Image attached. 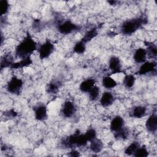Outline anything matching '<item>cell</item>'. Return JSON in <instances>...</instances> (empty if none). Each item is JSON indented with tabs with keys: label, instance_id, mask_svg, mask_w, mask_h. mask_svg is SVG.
Listing matches in <instances>:
<instances>
[{
	"label": "cell",
	"instance_id": "1",
	"mask_svg": "<svg viewBox=\"0 0 157 157\" xmlns=\"http://www.w3.org/2000/svg\"><path fill=\"white\" fill-rule=\"evenodd\" d=\"M37 44L31 35L27 33L25 37L16 46L15 53L17 56L23 59L31 56L34 51L37 50Z\"/></svg>",
	"mask_w": 157,
	"mask_h": 157
},
{
	"label": "cell",
	"instance_id": "18",
	"mask_svg": "<svg viewBox=\"0 0 157 157\" xmlns=\"http://www.w3.org/2000/svg\"><path fill=\"white\" fill-rule=\"evenodd\" d=\"M103 148L104 144L101 139L96 137L90 141V149L92 152L94 153H99L103 150Z\"/></svg>",
	"mask_w": 157,
	"mask_h": 157
},
{
	"label": "cell",
	"instance_id": "14",
	"mask_svg": "<svg viewBox=\"0 0 157 157\" xmlns=\"http://www.w3.org/2000/svg\"><path fill=\"white\" fill-rule=\"evenodd\" d=\"M80 133L79 130H77L74 134L66 137L61 142L63 146L65 148H72L76 146L78 136Z\"/></svg>",
	"mask_w": 157,
	"mask_h": 157
},
{
	"label": "cell",
	"instance_id": "35",
	"mask_svg": "<svg viewBox=\"0 0 157 157\" xmlns=\"http://www.w3.org/2000/svg\"><path fill=\"white\" fill-rule=\"evenodd\" d=\"M107 2L109 4H110V5L113 6V5H116V4L118 2V1H107Z\"/></svg>",
	"mask_w": 157,
	"mask_h": 157
},
{
	"label": "cell",
	"instance_id": "22",
	"mask_svg": "<svg viewBox=\"0 0 157 157\" xmlns=\"http://www.w3.org/2000/svg\"><path fill=\"white\" fill-rule=\"evenodd\" d=\"M145 45L147 46L146 51L147 53V56L150 58H156L157 55V48L156 45L153 43L149 42H145Z\"/></svg>",
	"mask_w": 157,
	"mask_h": 157
},
{
	"label": "cell",
	"instance_id": "19",
	"mask_svg": "<svg viewBox=\"0 0 157 157\" xmlns=\"http://www.w3.org/2000/svg\"><path fill=\"white\" fill-rule=\"evenodd\" d=\"M61 82L59 80H53L47 85L46 91L49 94H56L58 92Z\"/></svg>",
	"mask_w": 157,
	"mask_h": 157
},
{
	"label": "cell",
	"instance_id": "2",
	"mask_svg": "<svg viewBox=\"0 0 157 157\" xmlns=\"http://www.w3.org/2000/svg\"><path fill=\"white\" fill-rule=\"evenodd\" d=\"M147 23V19L142 16L133 18L124 21L120 26L121 33L126 36H131L135 33L142 26Z\"/></svg>",
	"mask_w": 157,
	"mask_h": 157
},
{
	"label": "cell",
	"instance_id": "20",
	"mask_svg": "<svg viewBox=\"0 0 157 157\" xmlns=\"http://www.w3.org/2000/svg\"><path fill=\"white\" fill-rule=\"evenodd\" d=\"M101 83L103 87L107 90H111L117 85V82L110 75H107L102 78Z\"/></svg>",
	"mask_w": 157,
	"mask_h": 157
},
{
	"label": "cell",
	"instance_id": "30",
	"mask_svg": "<svg viewBox=\"0 0 157 157\" xmlns=\"http://www.w3.org/2000/svg\"><path fill=\"white\" fill-rule=\"evenodd\" d=\"M10 4L7 0H0V14L1 17L7 13Z\"/></svg>",
	"mask_w": 157,
	"mask_h": 157
},
{
	"label": "cell",
	"instance_id": "11",
	"mask_svg": "<svg viewBox=\"0 0 157 157\" xmlns=\"http://www.w3.org/2000/svg\"><path fill=\"white\" fill-rule=\"evenodd\" d=\"M145 126L146 129L151 133L155 134L157 130V115L156 113H152L147 119Z\"/></svg>",
	"mask_w": 157,
	"mask_h": 157
},
{
	"label": "cell",
	"instance_id": "26",
	"mask_svg": "<svg viewBox=\"0 0 157 157\" xmlns=\"http://www.w3.org/2000/svg\"><path fill=\"white\" fill-rule=\"evenodd\" d=\"M13 63V62L12 61V58L10 55H4L1 58V64H0L1 69L2 70L3 69L6 67H10Z\"/></svg>",
	"mask_w": 157,
	"mask_h": 157
},
{
	"label": "cell",
	"instance_id": "13",
	"mask_svg": "<svg viewBox=\"0 0 157 157\" xmlns=\"http://www.w3.org/2000/svg\"><path fill=\"white\" fill-rule=\"evenodd\" d=\"M147 53L146 49L142 47L137 48L133 54L134 61L137 64H142L147 61Z\"/></svg>",
	"mask_w": 157,
	"mask_h": 157
},
{
	"label": "cell",
	"instance_id": "4",
	"mask_svg": "<svg viewBox=\"0 0 157 157\" xmlns=\"http://www.w3.org/2000/svg\"><path fill=\"white\" fill-rule=\"evenodd\" d=\"M54 50L55 45L50 40L46 39L45 41L37 48L40 59L43 60L48 58L53 53Z\"/></svg>",
	"mask_w": 157,
	"mask_h": 157
},
{
	"label": "cell",
	"instance_id": "29",
	"mask_svg": "<svg viewBox=\"0 0 157 157\" xmlns=\"http://www.w3.org/2000/svg\"><path fill=\"white\" fill-rule=\"evenodd\" d=\"M149 155V152L147 150V148L145 145H143L139 146V148L136 150L135 153L133 154V156L136 157H147Z\"/></svg>",
	"mask_w": 157,
	"mask_h": 157
},
{
	"label": "cell",
	"instance_id": "6",
	"mask_svg": "<svg viewBox=\"0 0 157 157\" xmlns=\"http://www.w3.org/2000/svg\"><path fill=\"white\" fill-rule=\"evenodd\" d=\"M156 72V63L154 61H145L142 63L137 71L136 74L139 75H144L149 73Z\"/></svg>",
	"mask_w": 157,
	"mask_h": 157
},
{
	"label": "cell",
	"instance_id": "5",
	"mask_svg": "<svg viewBox=\"0 0 157 157\" xmlns=\"http://www.w3.org/2000/svg\"><path fill=\"white\" fill-rule=\"evenodd\" d=\"M80 27L73 23L71 20H66L58 25L57 29L62 34H69L74 31H78Z\"/></svg>",
	"mask_w": 157,
	"mask_h": 157
},
{
	"label": "cell",
	"instance_id": "25",
	"mask_svg": "<svg viewBox=\"0 0 157 157\" xmlns=\"http://www.w3.org/2000/svg\"><path fill=\"white\" fill-rule=\"evenodd\" d=\"M129 135V129L124 126L119 131L114 132V137L117 139L119 140H125L126 139Z\"/></svg>",
	"mask_w": 157,
	"mask_h": 157
},
{
	"label": "cell",
	"instance_id": "9",
	"mask_svg": "<svg viewBox=\"0 0 157 157\" xmlns=\"http://www.w3.org/2000/svg\"><path fill=\"white\" fill-rule=\"evenodd\" d=\"M34 118L39 121H44L48 118L47 107L45 104H39L34 109Z\"/></svg>",
	"mask_w": 157,
	"mask_h": 157
},
{
	"label": "cell",
	"instance_id": "7",
	"mask_svg": "<svg viewBox=\"0 0 157 157\" xmlns=\"http://www.w3.org/2000/svg\"><path fill=\"white\" fill-rule=\"evenodd\" d=\"M109 68L110 74H120L123 72L121 63L120 58L117 56H112L109 60Z\"/></svg>",
	"mask_w": 157,
	"mask_h": 157
},
{
	"label": "cell",
	"instance_id": "34",
	"mask_svg": "<svg viewBox=\"0 0 157 157\" xmlns=\"http://www.w3.org/2000/svg\"><path fill=\"white\" fill-rule=\"evenodd\" d=\"M68 155L70 156H72V157H74V156L77 157V156H79L80 155V153H79L78 151H77V150H72L69 152V153L68 154Z\"/></svg>",
	"mask_w": 157,
	"mask_h": 157
},
{
	"label": "cell",
	"instance_id": "21",
	"mask_svg": "<svg viewBox=\"0 0 157 157\" xmlns=\"http://www.w3.org/2000/svg\"><path fill=\"white\" fill-rule=\"evenodd\" d=\"M98 34V29L95 28H91L90 30L87 31L83 37L82 38L81 40H82L83 42H85V44H86L87 42L91 41V40H93V39H94Z\"/></svg>",
	"mask_w": 157,
	"mask_h": 157
},
{
	"label": "cell",
	"instance_id": "8",
	"mask_svg": "<svg viewBox=\"0 0 157 157\" xmlns=\"http://www.w3.org/2000/svg\"><path fill=\"white\" fill-rule=\"evenodd\" d=\"M76 106L75 104L71 101H66L61 107V112L65 118H71L76 112Z\"/></svg>",
	"mask_w": 157,
	"mask_h": 157
},
{
	"label": "cell",
	"instance_id": "27",
	"mask_svg": "<svg viewBox=\"0 0 157 157\" xmlns=\"http://www.w3.org/2000/svg\"><path fill=\"white\" fill-rule=\"evenodd\" d=\"M73 51L77 54H83L86 51V44L82 40H79L75 43L74 46Z\"/></svg>",
	"mask_w": 157,
	"mask_h": 157
},
{
	"label": "cell",
	"instance_id": "33",
	"mask_svg": "<svg viewBox=\"0 0 157 157\" xmlns=\"http://www.w3.org/2000/svg\"><path fill=\"white\" fill-rule=\"evenodd\" d=\"M4 115L7 116L8 118H10V117L15 118L17 116V113L13 109H10L4 112Z\"/></svg>",
	"mask_w": 157,
	"mask_h": 157
},
{
	"label": "cell",
	"instance_id": "32",
	"mask_svg": "<svg viewBox=\"0 0 157 157\" xmlns=\"http://www.w3.org/2000/svg\"><path fill=\"white\" fill-rule=\"evenodd\" d=\"M87 143H88V140L86 139L84 134H82L80 132L77 137L76 147H84L87 144Z\"/></svg>",
	"mask_w": 157,
	"mask_h": 157
},
{
	"label": "cell",
	"instance_id": "23",
	"mask_svg": "<svg viewBox=\"0 0 157 157\" xmlns=\"http://www.w3.org/2000/svg\"><path fill=\"white\" fill-rule=\"evenodd\" d=\"M136 82V77L132 74H126L123 79V85L126 88H131Z\"/></svg>",
	"mask_w": 157,
	"mask_h": 157
},
{
	"label": "cell",
	"instance_id": "10",
	"mask_svg": "<svg viewBox=\"0 0 157 157\" xmlns=\"http://www.w3.org/2000/svg\"><path fill=\"white\" fill-rule=\"evenodd\" d=\"M99 98V102L102 107H108L112 105L115 101L113 94L109 91H104Z\"/></svg>",
	"mask_w": 157,
	"mask_h": 157
},
{
	"label": "cell",
	"instance_id": "12",
	"mask_svg": "<svg viewBox=\"0 0 157 157\" xmlns=\"http://www.w3.org/2000/svg\"><path fill=\"white\" fill-rule=\"evenodd\" d=\"M124 126V120L120 115L114 117L110 123V129L112 132H115Z\"/></svg>",
	"mask_w": 157,
	"mask_h": 157
},
{
	"label": "cell",
	"instance_id": "15",
	"mask_svg": "<svg viewBox=\"0 0 157 157\" xmlns=\"http://www.w3.org/2000/svg\"><path fill=\"white\" fill-rule=\"evenodd\" d=\"M147 108L144 105H136L129 112V116L135 118H141L145 116Z\"/></svg>",
	"mask_w": 157,
	"mask_h": 157
},
{
	"label": "cell",
	"instance_id": "31",
	"mask_svg": "<svg viewBox=\"0 0 157 157\" xmlns=\"http://www.w3.org/2000/svg\"><path fill=\"white\" fill-rule=\"evenodd\" d=\"M84 135L88 142H90L94 139L96 138V131L93 128H90L86 131Z\"/></svg>",
	"mask_w": 157,
	"mask_h": 157
},
{
	"label": "cell",
	"instance_id": "3",
	"mask_svg": "<svg viewBox=\"0 0 157 157\" xmlns=\"http://www.w3.org/2000/svg\"><path fill=\"white\" fill-rule=\"evenodd\" d=\"M23 86V81L22 79L13 76L7 83L6 90L12 94L19 95Z\"/></svg>",
	"mask_w": 157,
	"mask_h": 157
},
{
	"label": "cell",
	"instance_id": "17",
	"mask_svg": "<svg viewBox=\"0 0 157 157\" xmlns=\"http://www.w3.org/2000/svg\"><path fill=\"white\" fill-rule=\"evenodd\" d=\"M32 63H33V61L31 59V56H28V57L21 59L20 61L17 62L13 63L10 66V68L12 69H21V68L30 66Z\"/></svg>",
	"mask_w": 157,
	"mask_h": 157
},
{
	"label": "cell",
	"instance_id": "28",
	"mask_svg": "<svg viewBox=\"0 0 157 157\" xmlns=\"http://www.w3.org/2000/svg\"><path fill=\"white\" fill-rule=\"evenodd\" d=\"M139 146H140V144H139V142L134 141L131 143L128 147H126V148L124 151V153L128 156L133 155V154L135 153V151L139 148Z\"/></svg>",
	"mask_w": 157,
	"mask_h": 157
},
{
	"label": "cell",
	"instance_id": "16",
	"mask_svg": "<svg viewBox=\"0 0 157 157\" xmlns=\"http://www.w3.org/2000/svg\"><path fill=\"white\" fill-rule=\"evenodd\" d=\"M96 85V80L93 78H88L83 80L80 85L79 90L83 93H88V91Z\"/></svg>",
	"mask_w": 157,
	"mask_h": 157
},
{
	"label": "cell",
	"instance_id": "24",
	"mask_svg": "<svg viewBox=\"0 0 157 157\" xmlns=\"http://www.w3.org/2000/svg\"><path fill=\"white\" fill-rule=\"evenodd\" d=\"M88 98L91 101H97L100 97L101 90L100 88L97 86L94 85L89 91H88Z\"/></svg>",
	"mask_w": 157,
	"mask_h": 157
}]
</instances>
